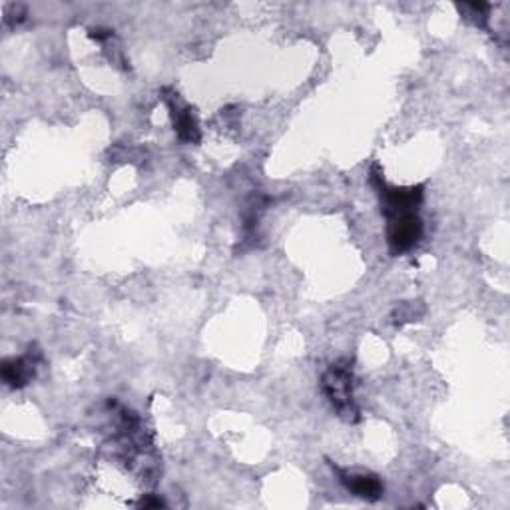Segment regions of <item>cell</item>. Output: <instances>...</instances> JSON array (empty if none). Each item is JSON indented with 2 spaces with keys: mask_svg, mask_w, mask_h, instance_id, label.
Listing matches in <instances>:
<instances>
[{
  "mask_svg": "<svg viewBox=\"0 0 510 510\" xmlns=\"http://www.w3.org/2000/svg\"><path fill=\"white\" fill-rule=\"evenodd\" d=\"M323 390L341 417L349 421L357 419V409L353 403V377H351L349 367H343L341 363L333 365L323 377Z\"/></svg>",
  "mask_w": 510,
  "mask_h": 510,
  "instance_id": "cell-1",
  "label": "cell"
},
{
  "mask_svg": "<svg viewBox=\"0 0 510 510\" xmlns=\"http://www.w3.org/2000/svg\"><path fill=\"white\" fill-rule=\"evenodd\" d=\"M389 220L387 229V242L393 253L409 251L411 247L417 245L422 234V223L417 218V213H401L393 215Z\"/></svg>",
  "mask_w": 510,
  "mask_h": 510,
  "instance_id": "cell-2",
  "label": "cell"
},
{
  "mask_svg": "<svg viewBox=\"0 0 510 510\" xmlns=\"http://www.w3.org/2000/svg\"><path fill=\"white\" fill-rule=\"evenodd\" d=\"M373 182L377 183L381 189L382 197V212H385L387 218H393V215L401 213H414L417 205L422 199V188H387L385 183L381 182V175L373 174Z\"/></svg>",
  "mask_w": 510,
  "mask_h": 510,
  "instance_id": "cell-3",
  "label": "cell"
},
{
  "mask_svg": "<svg viewBox=\"0 0 510 510\" xmlns=\"http://www.w3.org/2000/svg\"><path fill=\"white\" fill-rule=\"evenodd\" d=\"M341 483L347 486L349 492H353L355 497H361L367 500H377L382 494V484L375 475H349L341 473Z\"/></svg>",
  "mask_w": 510,
  "mask_h": 510,
  "instance_id": "cell-4",
  "label": "cell"
},
{
  "mask_svg": "<svg viewBox=\"0 0 510 510\" xmlns=\"http://www.w3.org/2000/svg\"><path fill=\"white\" fill-rule=\"evenodd\" d=\"M35 365L36 361L30 355L20 359H8L3 365V379L11 387L27 385L32 375H35Z\"/></svg>",
  "mask_w": 510,
  "mask_h": 510,
  "instance_id": "cell-5",
  "label": "cell"
},
{
  "mask_svg": "<svg viewBox=\"0 0 510 510\" xmlns=\"http://www.w3.org/2000/svg\"><path fill=\"white\" fill-rule=\"evenodd\" d=\"M170 108H172V116H174V124H175V132L182 140L186 142H197L199 140V130H197V124L194 116H191V112L188 108H182L175 104V100L170 102Z\"/></svg>",
  "mask_w": 510,
  "mask_h": 510,
  "instance_id": "cell-6",
  "label": "cell"
}]
</instances>
